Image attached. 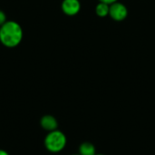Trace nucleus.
<instances>
[{
    "label": "nucleus",
    "mask_w": 155,
    "mask_h": 155,
    "mask_svg": "<svg viewBox=\"0 0 155 155\" xmlns=\"http://www.w3.org/2000/svg\"><path fill=\"white\" fill-rule=\"evenodd\" d=\"M23 35L21 25L15 21H6L0 26V42L8 48L17 46L22 42Z\"/></svg>",
    "instance_id": "nucleus-1"
},
{
    "label": "nucleus",
    "mask_w": 155,
    "mask_h": 155,
    "mask_svg": "<svg viewBox=\"0 0 155 155\" xmlns=\"http://www.w3.org/2000/svg\"><path fill=\"white\" fill-rule=\"evenodd\" d=\"M45 147L46 150L53 153H57L62 152L67 143V139L65 134L59 131L54 130L49 132L48 134L45 138Z\"/></svg>",
    "instance_id": "nucleus-2"
},
{
    "label": "nucleus",
    "mask_w": 155,
    "mask_h": 155,
    "mask_svg": "<svg viewBox=\"0 0 155 155\" xmlns=\"http://www.w3.org/2000/svg\"><path fill=\"white\" fill-rule=\"evenodd\" d=\"M127 15H128V9L123 3L117 1L110 5L109 16L114 21L117 22L123 21L127 17Z\"/></svg>",
    "instance_id": "nucleus-3"
},
{
    "label": "nucleus",
    "mask_w": 155,
    "mask_h": 155,
    "mask_svg": "<svg viewBox=\"0 0 155 155\" xmlns=\"http://www.w3.org/2000/svg\"><path fill=\"white\" fill-rule=\"evenodd\" d=\"M61 8L65 15L73 16L79 13L81 9V4L79 0H64L62 2Z\"/></svg>",
    "instance_id": "nucleus-4"
},
{
    "label": "nucleus",
    "mask_w": 155,
    "mask_h": 155,
    "mask_svg": "<svg viewBox=\"0 0 155 155\" xmlns=\"http://www.w3.org/2000/svg\"><path fill=\"white\" fill-rule=\"evenodd\" d=\"M40 125H41V127L44 130H45V131H47L49 133V132L57 130V128H58V122L55 119V117H54L53 115L47 114V115H45V116H43L41 118Z\"/></svg>",
    "instance_id": "nucleus-5"
},
{
    "label": "nucleus",
    "mask_w": 155,
    "mask_h": 155,
    "mask_svg": "<svg viewBox=\"0 0 155 155\" xmlns=\"http://www.w3.org/2000/svg\"><path fill=\"white\" fill-rule=\"evenodd\" d=\"M79 154L80 155H95V147L93 143L85 142L79 146Z\"/></svg>",
    "instance_id": "nucleus-6"
},
{
    "label": "nucleus",
    "mask_w": 155,
    "mask_h": 155,
    "mask_svg": "<svg viewBox=\"0 0 155 155\" xmlns=\"http://www.w3.org/2000/svg\"><path fill=\"white\" fill-rule=\"evenodd\" d=\"M110 11V5L103 2H99L95 6V13L100 17H105L109 15Z\"/></svg>",
    "instance_id": "nucleus-7"
},
{
    "label": "nucleus",
    "mask_w": 155,
    "mask_h": 155,
    "mask_svg": "<svg viewBox=\"0 0 155 155\" xmlns=\"http://www.w3.org/2000/svg\"><path fill=\"white\" fill-rule=\"evenodd\" d=\"M6 21L7 20H6V15H5V12L2 11V10H0V26L3 25Z\"/></svg>",
    "instance_id": "nucleus-8"
},
{
    "label": "nucleus",
    "mask_w": 155,
    "mask_h": 155,
    "mask_svg": "<svg viewBox=\"0 0 155 155\" xmlns=\"http://www.w3.org/2000/svg\"><path fill=\"white\" fill-rule=\"evenodd\" d=\"M117 1H118V0H99V2L106 3V4H108V5H111V4L115 3V2H117Z\"/></svg>",
    "instance_id": "nucleus-9"
},
{
    "label": "nucleus",
    "mask_w": 155,
    "mask_h": 155,
    "mask_svg": "<svg viewBox=\"0 0 155 155\" xmlns=\"http://www.w3.org/2000/svg\"><path fill=\"white\" fill-rule=\"evenodd\" d=\"M0 155H9V153H8L7 152H5V151L0 149Z\"/></svg>",
    "instance_id": "nucleus-10"
},
{
    "label": "nucleus",
    "mask_w": 155,
    "mask_h": 155,
    "mask_svg": "<svg viewBox=\"0 0 155 155\" xmlns=\"http://www.w3.org/2000/svg\"><path fill=\"white\" fill-rule=\"evenodd\" d=\"M95 155H104V154H95Z\"/></svg>",
    "instance_id": "nucleus-11"
},
{
    "label": "nucleus",
    "mask_w": 155,
    "mask_h": 155,
    "mask_svg": "<svg viewBox=\"0 0 155 155\" xmlns=\"http://www.w3.org/2000/svg\"><path fill=\"white\" fill-rule=\"evenodd\" d=\"M73 155H80V154H73Z\"/></svg>",
    "instance_id": "nucleus-12"
}]
</instances>
